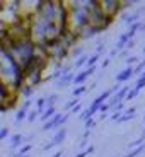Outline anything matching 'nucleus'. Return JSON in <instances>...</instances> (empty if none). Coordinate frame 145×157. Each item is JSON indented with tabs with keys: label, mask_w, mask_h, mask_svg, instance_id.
<instances>
[{
	"label": "nucleus",
	"mask_w": 145,
	"mask_h": 157,
	"mask_svg": "<svg viewBox=\"0 0 145 157\" xmlns=\"http://www.w3.org/2000/svg\"><path fill=\"white\" fill-rule=\"evenodd\" d=\"M19 144H22V137H21V135H14V137H12V149H16Z\"/></svg>",
	"instance_id": "f257e3e1"
},
{
	"label": "nucleus",
	"mask_w": 145,
	"mask_h": 157,
	"mask_svg": "<svg viewBox=\"0 0 145 157\" xmlns=\"http://www.w3.org/2000/svg\"><path fill=\"white\" fill-rule=\"evenodd\" d=\"M24 118H26V109H24V108H22V109H21L19 113H17L16 120H17V121H21V120H24Z\"/></svg>",
	"instance_id": "f03ea898"
},
{
	"label": "nucleus",
	"mask_w": 145,
	"mask_h": 157,
	"mask_svg": "<svg viewBox=\"0 0 145 157\" xmlns=\"http://www.w3.org/2000/svg\"><path fill=\"white\" fill-rule=\"evenodd\" d=\"M9 135V128H2L0 130V140H2V138H5Z\"/></svg>",
	"instance_id": "7ed1b4c3"
}]
</instances>
